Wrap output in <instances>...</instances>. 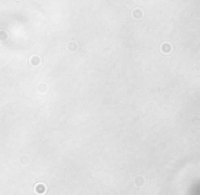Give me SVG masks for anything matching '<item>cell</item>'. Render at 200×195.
<instances>
[{"instance_id":"obj_5","label":"cell","mask_w":200,"mask_h":195,"mask_svg":"<svg viewBox=\"0 0 200 195\" xmlns=\"http://www.w3.org/2000/svg\"><path fill=\"white\" fill-rule=\"evenodd\" d=\"M40 63H41V59L38 56H33L32 59H30V64H32V66H38Z\"/></svg>"},{"instance_id":"obj_3","label":"cell","mask_w":200,"mask_h":195,"mask_svg":"<svg viewBox=\"0 0 200 195\" xmlns=\"http://www.w3.org/2000/svg\"><path fill=\"white\" fill-rule=\"evenodd\" d=\"M67 49H68V51H71V52H75V51H77V49H78V45H77V42H75V41L68 42Z\"/></svg>"},{"instance_id":"obj_1","label":"cell","mask_w":200,"mask_h":195,"mask_svg":"<svg viewBox=\"0 0 200 195\" xmlns=\"http://www.w3.org/2000/svg\"><path fill=\"white\" fill-rule=\"evenodd\" d=\"M171 49H173V46H171V44H170V42H163V44H162V46H160V51H162V53H164V55L170 53V52H171Z\"/></svg>"},{"instance_id":"obj_4","label":"cell","mask_w":200,"mask_h":195,"mask_svg":"<svg viewBox=\"0 0 200 195\" xmlns=\"http://www.w3.org/2000/svg\"><path fill=\"white\" fill-rule=\"evenodd\" d=\"M34 190H36L37 194L41 195V194H44V192H45V185H44V184H37Z\"/></svg>"},{"instance_id":"obj_2","label":"cell","mask_w":200,"mask_h":195,"mask_svg":"<svg viewBox=\"0 0 200 195\" xmlns=\"http://www.w3.org/2000/svg\"><path fill=\"white\" fill-rule=\"evenodd\" d=\"M132 16L134 18V19H141V18H142V11L140 10V8H136V10H133Z\"/></svg>"}]
</instances>
